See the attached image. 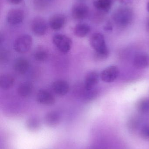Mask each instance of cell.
<instances>
[{"instance_id":"6da1fadb","label":"cell","mask_w":149,"mask_h":149,"mask_svg":"<svg viewBox=\"0 0 149 149\" xmlns=\"http://www.w3.org/2000/svg\"><path fill=\"white\" fill-rule=\"evenodd\" d=\"M134 13L130 9L121 8L115 10L113 15V19L118 26L122 28L127 27L132 22Z\"/></svg>"},{"instance_id":"7a4b0ae2","label":"cell","mask_w":149,"mask_h":149,"mask_svg":"<svg viewBox=\"0 0 149 149\" xmlns=\"http://www.w3.org/2000/svg\"><path fill=\"white\" fill-rule=\"evenodd\" d=\"M33 44V39L31 36L27 34L21 35L15 40L13 48L17 53L23 54L29 52Z\"/></svg>"},{"instance_id":"3957f363","label":"cell","mask_w":149,"mask_h":149,"mask_svg":"<svg viewBox=\"0 0 149 149\" xmlns=\"http://www.w3.org/2000/svg\"><path fill=\"white\" fill-rule=\"evenodd\" d=\"M52 41L55 47L62 53L69 52L72 46V41L71 38L63 34H55L52 37Z\"/></svg>"},{"instance_id":"277c9868","label":"cell","mask_w":149,"mask_h":149,"mask_svg":"<svg viewBox=\"0 0 149 149\" xmlns=\"http://www.w3.org/2000/svg\"><path fill=\"white\" fill-rule=\"evenodd\" d=\"M31 28L34 35L37 36H44L48 30V26L45 20L41 17H36L32 20Z\"/></svg>"},{"instance_id":"5b68a950","label":"cell","mask_w":149,"mask_h":149,"mask_svg":"<svg viewBox=\"0 0 149 149\" xmlns=\"http://www.w3.org/2000/svg\"><path fill=\"white\" fill-rule=\"evenodd\" d=\"M120 74V70L115 65L108 66L101 72L100 77L102 81L106 83L113 82Z\"/></svg>"},{"instance_id":"8992f818","label":"cell","mask_w":149,"mask_h":149,"mask_svg":"<svg viewBox=\"0 0 149 149\" xmlns=\"http://www.w3.org/2000/svg\"><path fill=\"white\" fill-rule=\"evenodd\" d=\"M90 44L95 52H99L108 49L104 36L100 33H95L91 36Z\"/></svg>"},{"instance_id":"52a82bcc","label":"cell","mask_w":149,"mask_h":149,"mask_svg":"<svg viewBox=\"0 0 149 149\" xmlns=\"http://www.w3.org/2000/svg\"><path fill=\"white\" fill-rule=\"evenodd\" d=\"M89 12V8L87 5L82 3H77L73 7L72 15L75 20L81 21L87 17Z\"/></svg>"},{"instance_id":"ba28073f","label":"cell","mask_w":149,"mask_h":149,"mask_svg":"<svg viewBox=\"0 0 149 149\" xmlns=\"http://www.w3.org/2000/svg\"><path fill=\"white\" fill-rule=\"evenodd\" d=\"M24 12L22 10L14 8L10 10L7 16L8 22L11 25H17L21 23L24 19Z\"/></svg>"},{"instance_id":"9c48e42d","label":"cell","mask_w":149,"mask_h":149,"mask_svg":"<svg viewBox=\"0 0 149 149\" xmlns=\"http://www.w3.org/2000/svg\"><path fill=\"white\" fill-rule=\"evenodd\" d=\"M36 100L39 104L45 106H51L56 102L54 95L47 90L40 89L36 95Z\"/></svg>"},{"instance_id":"30bf717a","label":"cell","mask_w":149,"mask_h":149,"mask_svg":"<svg viewBox=\"0 0 149 149\" xmlns=\"http://www.w3.org/2000/svg\"><path fill=\"white\" fill-rule=\"evenodd\" d=\"M99 75L95 71L89 72L86 75L84 81V87L85 90L89 91L96 88L99 83Z\"/></svg>"},{"instance_id":"8fae6325","label":"cell","mask_w":149,"mask_h":149,"mask_svg":"<svg viewBox=\"0 0 149 149\" xmlns=\"http://www.w3.org/2000/svg\"><path fill=\"white\" fill-rule=\"evenodd\" d=\"M51 87L53 92L57 95L60 96L65 95L70 90L69 84L64 80L55 81L52 83Z\"/></svg>"},{"instance_id":"7c38bea8","label":"cell","mask_w":149,"mask_h":149,"mask_svg":"<svg viewBox=\"0 0 149 149\" xmlns=\"http://www.w3.org/2000/svg\"><path fill=\"white\" fill-rule=\"evenodd\" d=\"M66 18L64 15L57 14L52 15L49 20L50 28L54 31H59L65 24Z\"/></svg>"},{"instance_id":"4fadbf2b","label":"cell","mask_w":149,"mask_h":149,"mask_svg":"<svg viewBox=\"0 0 149 149\" xmlns=\"http://www.w3.org/2000/svg\"><path fill=\"white\" fill-rule=\"evenodd\" d=\"M134 66L138 69L149 68V55L145 53L137 54L134 59Z\"/></svg>"},{"instance_id":"5bb4252c","label":"cell","mask_w":149,"mask_h":149,"mask_svg":"<svg viewBox=\"0 0 149 149\" xmlns=\"http://www.w3.org/2000/svg\"><path fill=\"white\" fill-rule=\"evenodd\" d=\"M29 63L27 59L19 58L15 61L14 63V70L18 74H25L29 68Z\"/></svg>"},{"instance_id":"9a60e30c","label":"cell","mask_w":149,"mask_h":149,"mask_svg":"<svg viewBox=\"0 0 149 149\" xmlns=\"http://www.w3.org/2000/svg\"><path fill=\"white\" fill-rule=\"evenodd\" d=\"M33 89L32 83L29 81H24L18 86L17 89V93L22 98H28L32 93Z\"/></svg>"},{"instance_id":"2e32d148","label":"cell","mask_w":149,"mask_h":149,"mask_svg":"<svg viewBox=\"0 0 149 149\" xmlns=\"http://www.w3.org/2000/svg\"><path fill=\"white\" fill-rule=\"evenodd\" d=\"M15 83V78L10 74H3L0 77V87L3 90L10 89L13 87Z\"/></svg>"},{"instance_id":"e0dca14e","label":"cell","mask_w":149,"mask_h":149,"mask_svg":"<svg viewBox=\"0 0 149 149\" xmlns=\"http://www.w3.org/2000/svg\"><path fill=\"white\" fill-rule=\"evenodd\" d=\"M91 30L88 24L85 23H79L74 27L73 33L76 36L80 38L86 36Z\"/></svg>"},{"instance_id":"ac0fdd59","label":"cell","mask_w":149,"mask_h":149,"mask_svg":"<svg viewBox=\"0 0 149 149\" xmlns=\"http://www.w3.org/2000/svg\"><path fill=\"white\" fill-rule=\"evenodd\" d=\"M93 5L98 10L107 13L112 7V0H94Z\"/></svg>"},{"instance_id":"d6986e66","label":"cell","mask_w":149,"mask_h":149,"mask_svg":"<svg viewBox=\"0 0 149 149\" xmlns=\"http://www.w3.org/2000/svg\"><path fill=\"white\" fill-rule=\"evenodd\" d=\"M33 56L36 61L39 62H43L48 59L49 53L45 48L39 47L35 51Z\"/></svg>"},{"instance_id":"ffe728a7","label":"cell","mask_w":149,"mask_h":149,"mask_svg":"<svg viewBox=\"0 0 149 149\" xmlns=\"http://www.w3.org/2000/svg\"><path fill=\"white\" fill-rule=\"evenodd\" d=\"M136 109L138 112L143 113L149 111V98H143L138 101L136 103Z\"/></svg>"},{"instance_id":"44dd1931","label":"cell","mask_w":149,"mask_h":149,"mask_svg":"<svg viewBox=\"0 0 149 149\" xmlns=\"http://www.w3.org/2000/svg\"><path fill=\"white\" fill-rule=\"evenodd\" d=\"M59 114L56 111L49 112L45 116V121L46 123L50 125L57 124L59 120Z\"/></svg>"},{"instance_id":"7402d4cb","label":"cell","mask_w":149,"mask_h":149,"mask_svg":"<svg viewBox=\"0 0 149 149\" xmlns=\"http://www.w3.org/2000/svg\"><path fill=\"white\" fill-rule=\"evenodd\" d=\"M109 55L108 49L99 52H95L94 53V58L97 61H103L106 59Z\"/></svg>"},{"instance_id":"603a6c76","label":"cell","mask_w":149,"mask_h":149,"mask_svg":"<svg viewBox=\"0 0 149 149\" xmlns=\"http://www.w3.org/2000/svg\"><path fill=\"white\" fill-rule=\"evenodd\" d=\"M10 53L7 49H1L0 52V61L1 63H5L9 60Z\"/></svg>"},{"instance_id":"cb8c5ba5","label":"cell","mask_w":149,"mask_h":149,"mask_svg":"<svg viewBox=\"0 0 149 149\" xmlns=\"http://www.w3.org/2000/svg\"><path fill=\"white\" fill-rule=\"evenodd\" d=\"M141 135L144 140L149 141V125L144 126L142 128Z\"/></svg>"},{"instance_id":"d4e9b609","label":"cell","mask_w":149,"mask_h":149,"mask_svg":"<svg viewBox=\"0 0 149 149\" xmlns=\"http://www.w3.org/2000/svg\"><path fill=\"white\" fill-rule=\"evenodd\" d=\"M28 123L29 126H30L31 128H36L38 125L39 122L36 118H32L29 120Z\"/></svg>"},{"instance_id":"484cf974","label":"cell","mask_w":149,"mask_h":149,"mask_svg":"<svg viewBox=\"0 0 149 149\" xmlns=\"http://www.w3.org/2000/svg\"><path fill=\"white\" fill-rule=\"evenodd\" d=\"M11 4H17L22 2L23 0H8Z\"/></svg>"},{"instance_id":"4316f807","label":"cell","mask_w":149,"mask_h":149,"mask_svg":"<svg viewBox=\"0 0 149 149\" xmlns=\"http://www.w3.org/2000/svg\"><path fill=\"white\" fill-rule=\"evenodd\" d=\"M90 149H106V148L105 146H103V145H99L94 146Z\"/></svg>"},{"instance_id":"83f0119b","label":"cell","mask_w":149,"mask_h":149,"mask_svg":"<svg viewBox=\"0 0 149 149\" xmlns=\"http://www.w3.org/2000/svg\"><path fill=\"white\" fill-rule=\"evenodd\" d=\"M112 29H113V28H112V26L111 25H108V24H107L104 27V29L106 31L112 30Z\"/></svg>"},{"instance_id":"f1b7e54d","label":"cell","mask_w":149,"mask_h":149,"mask_svg":"<svg viewBox=\"0 0 149 149\" xmlns=\"http://www.w3.org/2000/svg\"><path fill=\"white\" fill-rule=\"evenodd\" d=\"M146 29L148 32H149V18L147 21V24H146Z\"/></svg>"},{"instance_id":"f546056e","label":"cell","mask_w":149,"mask_h":149,"mask_svg":"<svg viewBox=\"0 0 149 149\" xmlns=\"http://www.w3.org/2000/svg\"><path fill=\"white\" fill-rule=\"evenodd\" d=\"M131 1H133V0H122V2L124 3H128L130 2Z\"/></svg>"},{"instance_id":"4dcf8cb0","label":"cell","mask_w":149,"mask_h":149,"mask_svg":"<svg viewBox=\"0 0 149 149\" xmlns=\"http://www.w3.org/2000/svg\"><path fill=\"white\" fill-rule=\"evenodd\" d=\"M147 9H148V11L149 12V2L148 3V6H147Z\"/></svg>"}]
</instances>
